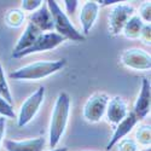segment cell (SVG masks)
Wrapping results in <instances>:
<instances>
[{
    "instance_id": "f1b7e54d",
    "label": "cell",
    "mask_w": 151,
    "mask_h": 151,
    "mask_svg": "<svg viewBox=\"0 0 151 151\" xmlns=\"http://www.w3.org/2000/svg\"><path fill=\"white\" fill-rule=\"evenodd\" d=\"M149 151H150V150H149Z\"/></svg>"
},
{
    "instance_id": "6da1fadb",
    "label": "cell",
    "mask_w": 151,
    "mask_h": 151,
    "mask_svg": "<svg viewBox=\"0 0 151 151\" xmlns=\"http://www.w3.org/2000/svg\"><path fill=\"white\" fill-rule=\"evenodd\" d=\"M70 111V98L63 92L58 96L50 123V146L55 147L63 135L67 127L68 116Z\"/></svg>"
},
{
    "instance_id": "52a82bcc",
    "label": "cell",
    "mask_w": 151,
    "mask_h": 151,
    "mask_svg": "<svg viewBox=\"0 0 151 151\" xmlns=\"http://www.w3.org/2000/svg\"><path fill=\"white\" fill-rule=\"evenodd\" d=\"M134 9L127 4H120L111 10L109 15V28L112 34H120L126 23L132 17Z\"/></svg>"
},
{
    "instance_id": "d4e9b609",
    "label": "cell",
    "mask_w": 151,
    "mask_h": 151,
    "mask_svg": "<svg viewBox=\"0 0 151 151\" xmlns=\"http://www.w3.org/2000/svg\"><path fill=\"white\" fill-rule=\"evenodd\" d=\"M5 127H6V120L4 117H0V143H1L3 137L5 134Z\"/></svg>"
},
{
    "instance_id": "ffe728a7",
    "label": "cell",
    "mask_w": 151,
    "mask_h": 151,
    "mask_svg": "<svg viewBox=\"0 0 151 151\" xmlns=\"http://www.w3.org/2000/svg\"><path fill=\"white\" fill-rule=\"evenodd\" d=\"M137 140L140 144H150V126H142L137 132Z\"/></svg>"
},
{
    "instance_id": "e0dca14e",
    "label": "cell",
    "mask_w": 151,
    "mask_h": 151,
    "mask_svg": "<svg viewBox=\"0 0 151 151\" xmlns=\"http://www.w3.org/2000/svg\"><path fill=\"white\" fill-rule=\"evenodd\" d=\"M0 97L4 98L6 102L10 103V104L14 103V99H12L11 92L9 90L7 82L5 80V75H4V70H3V67H1V63H0Z\"/></svg>"
},
{
    "instance_id": "9a60e30c",
    "label": "cell",
    "mask_w": 151,
    "mask_h": 151,
    "mask_svg": "<svg viewBox=\"0 0 151 151\" xmlns=\"http://www.w3.org/2000/svg\"><path fill=\"white\" fill-rule=\"evenodd\" d=\"M41 35V32L37 29L34 24H32L29 22V24L27 26V29L26 32L23 33V35L19 37V40L17 42V45L15 46L14 48V53H17V52H21V51H24V50L29 48L35 41L36 39Z\"/></svg>"
},
{
    "instance_id": "277c9868",
    "label": "cell",
    "mask_w": 151,
    "mask_h": 151,
    "mask_svg": "<svg viewBox=\"0 0 151 151\" xmlns=\"http://www.w3.org/2000/svg\"><path fill=\"white\" fill-rule=\"evenodd\" d=\"M65 39L63 36H60L57 33H46V34H41L39 37L36 39V41L27 50L17 53H12V57L18 58V57H23V56H28L32 53H36V52H45L48 50H53L56 48L58 45H60L62 42H64Z\"/></svg>"
},
{
    "instance_id": "5b68a950",
    "label": "cell",
    "mask_w": 151,
    "mask_h": 151,
    "mask_svg": "<svg viewBox=\"0 0 151 151\" xmlns=\"http://www.w3.org/2000/svg\"><path fill=\"white\" fill-rule=\"evenodd\" d=\"M44 97H45V88L40 87L37 88L35 93H33L26 102L23 103L19 110V116H18V126L23 127L27 123L32 121V119L35 116V114L39 110L40 105L44 102Z\"/></svg>"
},
{
    "instance_id": "44dd1931",
    "label": "cell",
    "mask_w": 151,
    "mask_h": 151,
    "mask_svg": "<svg viewBox=\"0 0 151 151\" xmlns=\"http://www.w3.org/2000/svg\"><path fill=\"white\" fill-rule=\"evenodd\" d=\"M119 151H137V144L133 140H123L119 145Z\"/></svg>"
},
{
    "instance_id": "8fae6325",
    "label": "cell",
    "mask_w": 151,
    "mask_h": 151,
    "mask_svg": "<svg viewBox=\"0 0 151 151\" xmlns=\"http://www.w3.org/2000/svg\"><path fill=\"white\" fill-rule=\"evenodd\" d=\"M128 115L127 112V105L123 102L121 97L112 98L108 103L106 106V116L109 122L111 123H120L126 116Z\"/></svg>"
},
{
    "instance_id": "5bb4252c",
    "label": "cell",
    "mask_w": 151,
    "mask_h": 151,
    "mask_svg": "<svg viewBox=\"0 0 151 151\" xmlns=\"http://www.w3.org/2000/svg\"><path fill=\"white\" fill-rule=\"evenodd\" d=\"M98 10H99V5L94 1H87L83 5L80 14V21H81L82 30L85 34H88L90 30L92 29L98 16Z\"/></svg>"
},
{
    "instance_id": "d6986e66",
    "label": "cell",
    "mask_w": 151,
    "mask_h": 151,
    "mask_svg": "<svg viewBox=\"0 0 151 151\" xmlns=\"http://www.w3.org/2000/svg\"><path fill=\"white\" fill-rule=\"evenodd\" d=\"M0 115H3L9 119H15L16 114L14 111V108L10 103H7L4 98L0 97Z\"/></svg>"
},
{
    "instance_id": "8992f818",
    "label": "cell",
    "mask_w": 151,
    "mask_h": 151,
    "mask_svg": "<svg viewBox=\"0 0 151 151\" xmlns=\"http://www.w3.org/2000/svg\"><path fill=\"white\" fill-rule=\"evenodd\" d=\"M109 103V96L105 93H96L93 94L85 105L83 116L88 122H98L103 117L106 111Z\"/></svg>"
},
{
    "instance_id": "3957f363",
    "label": "cell",
    "mask_w": 151,
    "mask_h": 151,
    "mask_svg": "<svg viewBox=\"0 0 151 151\" xmlns=\"http://www.w3.org/2000/svg\"><path fill=\"white\" fill-rule=\"evenodd\" d=\"M47 3H48L50 12H51V16L53 19V28H56L57 34L63 36L64 39H69L71 41H85V36L74 28L71 22L69 21V18L67 17L64 12L60 10L58 4L53 1V0H50Z\"/></svg>"
},
{
    "instance_id": "7a4b0ae2",
    "label": "cell",
    "mask_w": 151,
    "mask_h": 151,
    "mask_svg": "<svg viewBox=\"0 0 151 151\" xmlns=\"http://www.w3.org/2000/svg\"><path fill=\"white\" fill-rule=\"evenodd\" d=\"M65 63L67 60L64 58L50 62H36L12 71L10 78L14 80H40L63 69Z\"/></svg>"
},
{
    "instance_id": "7402d4cb",
    "label": "cell",
    "mask_w": 151,
    "mask_h": 151,
    "mask_svg": "<svg viewBox=\"0 0 151 151\" xmlns=\"http://www.w3.org/2000/svg\"><path fill=\"white\" fill-rule=\"evenodd\" d=\"M150 11H151V4H150V1L144 3L143 6H142V9H140V15L144 18V21L145 22H149V23L151 21V14H150Z\"/></svg>"
},
{
    "instance_id": "30bf717a",
    "label": "cell",
    "mask_w": 151,
    "mask_h": 151,
    "mask_svg": "<svg viewBox=\"0 0 151 151\" xmlns=\"http://www.w3.org/2000/svg\"><path fill=\"white\" fill-rule=\"evenodd\" d=\"M137 122H138V119L135 117V115L133 114V112H129V114L119 123L117 128L115 129V132H114V134H112L110 142L106 145V149L110 150L115 144H117L126 134H128L133 129V127L137 124Z\"/></svg>"
},
{
    "instance_id": "ba28073f",
    "label": "cell",
    "mask_w": 151,
    "mask_h": 151,
    "mask_svg": "<svg viewBox=\"0 0 151 151\" xmlns=\"http://www.w3.org/2000/svg\"><path fill=\"white\" fill-rule=\"evenodd\" d=\"M122 63L135 70H149L151 68V58L145 51L139 48H131L124 51L121 56Z\"/></svg>"
},
{
    "instance_id": "9c48e42d",
    "label": "cell",
    "mask_w": 151,
    "mask_h": 151,
    "mask_svg": "<svg viewBox=\"0 0 151 151\" xmlns=\"http://www.w3.org/2000/svg\"><path fill=\"white\" fill-rule=\"evenodd\" d=\"M150 82L146 78L143 79L142 81V91L140 94L138 96L137 102L134 104V111L133 114L135 115V117L139 120H143L150 111Z\"/></svg>"
},
{
    "instance_id": "cb8c5ba5",
    "label": "cell",
    "mask_w": 151,
    "mask_h": 151,
    "mask_svg": "<svg viewBox=\"0 0 151 151\" xmlns=\"http://www.w3.org/2000/svg\"><path fill=\"white\" fill-rule=\"evenodd\" d=\"M140 37L144 40L145 44H150V24H146V26L143 27L142 33H140Z\"/></svg>"
},
{
    "instance_id": "4fadbf2b",
    "label": "cell",
    "mask_w": 151,
    "mask_h": 151,
    "mask_svg": "<svg viewBox=\"0 0 151 151\" xmlns=\"http://www.w3.org/2000/svg\"><path fill=\"white\" fill-rule=\"evenodd\" d=\"M30 23L39 29L40 32H50L53 29V19L51 16V12L47 9L46 5L40 6V9L35 11L30 16Z\"/></svg>"
},
{
    "instance_id": "603a6c76",
    "label": "cell",
    "mask_w": 151,
    "mask_h": 151,
    "mask_svg": "<svg viewBox=\"0 0 151 151\" xmlns=\"http://www.w3.org/2000/svg\"><path fill=\"white\" fill-rule=\"evenodd\" d=\"M41 3L42 1H40V0H35V1H28V0H26V1H22V9L26 11H33V10H36L37 7H40Z\"/></svg>"
},
{
    "instance_id": "ac0fdd59",
    "label": "cell",
    "mask_w": 151,
    "mask_h": 151,
    "mask_svg": "<svg viewBox=\"0 0 151 151\" xmlns=\"http://www.w3.org/2000/svg\"><path fill=\"white\" fill-rule=\"evenodd\" d=\"M23 19H24V15H23V12H21L19 10H12L6 16L7 23L12 27H19L22 24V22H23Z\"/></svg>"
},
{
    "instance_id": "484cf974",
    "label": "cell",
    "mask_w": 151,
    "mask_h": 151,
    "mask_svg": "<svg viewBox=\"0 0 151 151\" xmlns=\"http://www.w3.org/2000/svg\"><path fill=\"white\" fill-rule=\"evenodd\" d=\"M65 3V5H67V9H68V11H69V14H74L75 12V9H76V6H78V1H64Z\"/></svg>"
},
{
    "instance_id": "4316f807",
    "label": "cell",
    "mask_w": 151,
    "mask_h": 151,
    "mask_svg": "<svg viewBox=\"0 0 151 151\" xmlns=\"http://www.w3.org/2000/svg\"><path fill=\"white\" fill-rule=\"evenodd\" d=\"M100 5H111V4H115V3H120L119 0H102L99 1Z\"/></svg>"
},
{
    "instance_id": "2e32d148",
    "label": "cell",
    "mask_w": 151,
    "mask_h": 151,
    "mask_svg": "<svg viewBox=\"0 0 151 151\" xmlns=\"http://www.w3.org/2000/svg\"><path fill=\"white\" fill-rule=\"evenodd\" d=\"M143 27H144V24H143L142 19L138 16H132L123 28L124 35L129 37V39H137V37L140 36Z\"/></svg>"
},
{
    "instance_id": "83f0119b",
    "label": "cell",
    "mask_w": 151,
    "mask_h": 151,
    "mask_svg": "<svg viewBox=\"0 0 151 151\" xmlns=\"http://www.w3.org/2000/svg\"><path fill=\"white\" fill-rule=\"evenodd\" d=\"M52 151H68L67 147H60V149H56V150H52Z\"/></svg>"
},
{
    "instance_id": "7c38bea8",
    "label": "cell",
    "mask_w": 151,
    "mask_h": 151,
    "mask_svg": "<svg viewBox=\"0 0 151 151\" xmlns=\"http://www.w3.org/2000/svg\"><path fill=\"white\" fill-rule=\"evenodd\" d=\"M4 145L7 151H42L45 147V139L44 138H36V139L24 142L5 140Z\"/></svg>"
}]
</instances>
